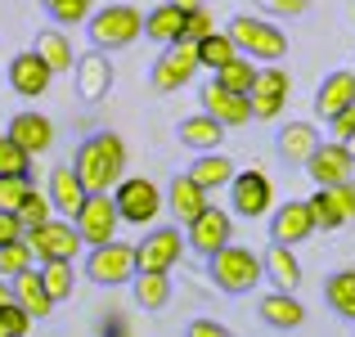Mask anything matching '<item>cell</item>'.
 <instances>
[{
    "label": "cell",
    "instance_id": "cb8c5ba5",
    "mask_svg": "<svg viewBox=\"0 0 355 337\" xmlns=\"http://www.w3.org/2000/svg\"><path fill=\"white\" fill-rule=\"evenodd\" d=\"M175 139L184 148H193V153H216L220 139H225V126L216 117H207V112H193V117L175 121Z\"/></svg>",
    "mask_w": 355,
    "mask_h": 337
},
{
    "label": "cell",
    "instance_id": "44dd1931",
    "mask_svg": "<svg viewBox=\"0 0 355 337\" xmlns=\"http://www.w3.org/2000/svg\"><path fill=\"white\" fill-rule=\"evenodd\" d=\"M45 193H50V202H54V216H63V221H72L81 211V202L90 198V189L81 184V175L72 171V162L54 166V171H50V189H45Z\"/></svg>",
    "mask_w": 355,
    "mask_h": 337
},
{
    "label": "cell",
    "instance_id": "3957f363",
    "mask_svg": "<svg viewBox=\"0 0 355 337\" xmlns=\"http://www.w3.org/2000/svg\"><path fill=\"white\" fill-rule=\"evenodd\" d=\"M86 36H90V50L117 54L144 36V14L135 5H104L86 18Z\"/></svg>",
    "mask_w": 355,
    "mask_h": 337
},
{
    "label": "cell",
    "instance_id": "74e56055",
    "mask_svg": "<svg viewBox=\"0 0 355 337\" xmlns=\"http://www.w3.org/2000/svg\"><path fill=\"white\" fill-rule=\"evenodd\" d=\"M306 202H311V211H315V230H342V225H347V216L338 211V202H333L329 189H315Z\"/></svg>",
    "mask_w": 355,
    "mask_h": 337
},
{
    "label": "cell",
    "instance_id": "30bf717a",
    "mask_svg": "<svg viewBox=\"0 0 355 337\" xmlns=\"http://www.w3.org/2000/svg\"><path fill=\"white\" fill-rule=\"evenodd\" d=\"M72 225H77V234H81L86 248H104V243H113L117 225H121L113 193H90V198L81 202V211L72 216Z\"/></svg>",
    "mask_w": 355,
    "mask_h": 337
},
{
    "label": "cell",
    "instance_id": "ac0fdd59",
    "mask_svg": "<svg viewBox=\"0 0 355 337\" xmlns=\"http://www.w3.org/2000/svg\"><path fill=\"white\" fill-rule=\"evenodd\" d=\"M198 99H202V112H207V117H216L225 130L248 126V121H252V104H248V95H234V90H225L216 77H211L207 86L198 90Z\"/></svg>",
    "mask_w": 355,
    "mask_h": 337
},
{
    "label": "cell",
    "instance_id": "b9f144b4",
    "mask_svg": "<svg viewBox=\"0 0 355 337\" xmlns=\"http://www.w3.org/2000/svg\"><path fill=\"white\" fill-rule=\"evenodd\" d=\"M27 329H32V315H27L18 302L0 306V337H27Z\"/></svg>",
    "mask_w": 355,
    "mask_h": 337
},
{
    "label": "cell",
    "instance_id": "d4e9b609",
    "mask_svg": "<svg viewBox=\"0 0 355 337\" xmlns=\"http://www.w3.org/2000/svg\"><path fill=\"white\" fill-rule=\"evenodd\" d=\"M261 270H266V284H275L279 293H297V288H302V261H297L293 248L270 243L266 257H261Z\"/></svg>",
    "mask_w": 355,
    "mask_h": 337
},
{
    "label": "cell",
    "instance_id": "ee69618b",
    "mask_svg": "<svg viewBox=\"0 0 355 337\" xmlns=\"http://www.w3.org/2000/svg\"><path fill=\"white\" fill-rule=\"evenodd\" d=\"M261 9L275 14V18H302L311 9V0H261Z\"/></svg>",
    "mask_w": 355,
    "mask_h": 337
},
{
    "label": "cell",
    "instance_id": "9c48e42d",
    "mask_svg": "<svg viewBox=\"0 0 355 337\" xmlns=\"http://www.w3.org/2000/svg\"><path fill=\"white\" fill-rule=\"evenodd\" d=\"M23 239H27V248H32L36 266H45V261H77V252H81V234H77V225L63 221V216L45 221L41 230L23 234Z\"/></svg>",
    "mask_w": 355,
    "mask_h": 337
},
{
    "label": "cell",
    "instance_id": "7c38bea8",
    "mask_svg": "<svg viewBox=\"0 0 355 337\" xmlns=\"http://www.w3.org/2000/svg\"><path fill=\"white\" fill-rule=\"evenodd\" d=\"M230 207L243 221H261L270 207H275V184H270L266 171H234L230 180Z\"/></svg>",
    "mask_w": 355,
    "mask_h": 337
},
{
    "label": "cell",
    "instance_id": "c3c4849f",
    "mask_svg": "<svg viewBox=\"0 0 355 337\" xmlns=\"http://www.w3.org/2000/svg\"><path fill=\"white\" fill-rule=\"evenodd\" d=\"M329 130H333V135H338V144H342V139H347L351 130H355V104H351V108H342L338 117L329 121Z\"/></svg>",
    "mask_w": 355,
    "mask_h": 337
},
{
    "label": "cell",
    "instance_id": "8d00e7d4",
    "mask_svg": "<svg viewBox=\"0 0 355 337\" xmlns=\"http://www.w3.org/2000/svg\"><path fill=\"white\" fill-rule=\"evenodd\" d=\"M18 221H23V234H32V230H41L45 221H54V202H50V193L32 189V193H27V202L18 207Z\"/></svg>",
    "mask_w": 355,
    "mask_h": 337
},
{
    "label": "cell",
    "instance_id": "5bb4252c",
    "mask_svg": "<svg viewBox=\"0 0 355 337\" xmlns=\"http://www.w3.org/2000/svg\"><path fill=\"white\" fill-rule=\"evenodd\" d=\"M225 243H234V216L225 207H207L198 221L184 225V248H193L198 257H211Z\"/></svg>",
    "mask_w": 355,
    "mask_h": 337
},
{
    "label": "cell",
    "instance_id": "7402d4cb",
    "mask_svg": "<svg viewBox=\"0 0 355 337\" xmlns=\"http://www.w3.org/2000/svg\"><path fill=\"white\" fill-rule=\"evenodd\" d=\"M315 148H320V130H315V121H288V126H279V135H275L279 162L306 166V157H311Z\"/></svg>",
    "mask_w": 355,
    "mask_h": 337
},
{
    "label": "cell",
    "instance_id": "836d02e7",
    "mask_svg": "<svg viewBox=\"0 0 355 337\" xmlns=\"http://www.w3.org/2000/svg\"><path fill=\"white\" fill-rule=\"evenodd\" d=\"M230 59H239V45L230 41L225 27H216L211 36H202V41H198V63H202V68L216 72V68H225Z\"/></svg>",
    "mask_w": 355,
    "mask_h": 337
},
{
    "label": "cell",
    "instance_id": "83f0119b",
    "mask_svg": "<svg viewBox=\"0 0 355 337\" xmlns=\"http://www.w3.org/2000/svg\"><path fill=\"white\" fill-rule=\"evenodd\" d=\"M9 293H14V302L23 306L32 320H50L54 315V302H50V293H45V284H41V270H23L18 279H9Z\"/></svg>",
    "mask_w": 355,
    "mask_h": 337
},
{
    "label": "cell",
    "instance_id": "484cf974",
    "mask_svg": "<svg viewBox=\"0 0 355 337\" xmlns=\"http://www.w3.org/2000/svg\"><path fill=\"white\" fill-rule=\"evenodd\" d=\"M261 320L270 324V329H284V333H293V329H302L306 324V306L297 302V293H279V288H270L266 297H261Z\"/></svg>",
    "mask_w": 355,
    "mask_h": 337
},
{
    "label": "cell",
    "instance_id": "d6986e66",
    "mask_svg": "<svg viewBox=\"0 0 355 337\" xmlns=\"http://www.w3.org/2000/svg\"><path fill=\"white\" fill-rule=\"evenodd\" d=\"M72 77H77V95L86 99V104H99V99H108L117 72H113V63H108V54L90 50V54H81V59H77Z\"/></svg>",
    "mask_w": 355,
    "mask_h": 337
},
{
    "label": "cell",
    "instance_id": "f546056e",
    "mask_svg": "<svg viewBox=\"0 0 355 337\" xmlns=\"http://www.w3.org/2000/svg\"><path fill=\"white\" fill-rule=\"evenodd\" d=\"M130 293H135L139 311H162V306L171 302V275H162V270H139V275L130 279Z\"/></svg>",
    "mask_w": 355,
    "mask_h": 337
},
{
    "label": "cell",
    "instance_id": "ffe728a7",
    "mask_svg": "<svg viewBox=\"0 0 355 337\" xmlns=\"http://www.w3.org/2000/svg\"><path fill=\"white\" fill-rule=\"evenodd\" d=\"M207 207H211V202H207V189H202V184H193V175H189V171L171 175V184H166V211L175 216V225L198 221Z\"/></svg>",
    "mask_w": 355,
    "mask_h": 337
},
{
    "label": "cell",
    "instance_id": "4316f807",
    "mask_svg": "<svg viewBox=\"0 0 355 337\" xmlns=\"http://www.w3.org/2000/svg\"><path fill=\"white\" fill-rule=\"evenodd\" d=\"M184 9L180 5H171V0H162V5H153L144 14V36L148 41H157L166 50V45H175V41H184Z\"/></svg>",
    "mask_w": 355,
    "mask_h": 337
},
{
    "label": "cell",
    "instance_id": "4fadbf2b",
    "mask_svg": "<svg viewBox=\"0 0 355 337\" xmlns=\"http://www.w3.org/2000/svg\"><path fill=\"white\" fill-rule=\"evenodd\" d=\"M306 175L315 180V189L347 184V180H355V157L347 153V144H338V139H320V148L306 157Z\"/></svg>",
    "mask_w": 355,
    "mask_h": 337
},
{
    "label": "cell",
    "instance_id": "f5cc1de1",
    "mask_svg": "<svg viewBox=\"0 0 355 337\" xmlns=\"http://www.w3.org/2000/svg\"><path fill=\"white\" fill-rule=\"evenodd\" d=\"M41 5H54V0H41Z\"/></svg>",
    "mask_w": 355,
    "mask_h": 337
},
{
    "label": "cell",
    "instance_id": "8fae6325",
    "mask_svg": "<svg viewBox=\"0 0 355 337\" xmlns=\"http://www.w3.org/2000/svg\"><path fill=\"white\" fill-rule=\"evenodd\" d=\"M180 252H184L180 225H157V230H148L135 243V270H162V275H171Z\"/></svg>",
    "mask_w": 355,
    "mask_h": 337
},
{
    "label": "cell",
    "instance_id": "4dcf8cb0",
    "mask_svg": "<svg viewBox=\"0 0 355 337\" xmlns=\"http://www.w3.org/2000/svg\"><path fill=\"white\" fill-rule=\"evenodd\" d=\"M36 54L45 59V68L50 72H72L77 68V54H72V41L59 32V27H45V32H36Z\"/></svg>",
    "mask_w": 355,
    "mask_h": 337
},
{
    "label": "cell",
    "instance_id": "277c9868",
    "mask_svg": "<svg viewBox=\"0 0 355 337\" xmlns=\"http://www.w3.org/2000/svg\"><path fill=\"white\" fill-rule=\"evenodd\" d=\"M230 41L239 45L243 59L252 63H284L288 59V32L275 23H266V18H252V14H234L225 23Z\"/></svg>",
    "mask_w": 355,
    "mask_h": 337
},
{
    "label": "cell",
    "instance_id": "6da1fadb",
    "mask_svg": "<svg viewBox=\"0 0 355 337\" xmlns=\"http://www.w3.org/2000/svg\"><path fill=\"white\" fill-rule=\"evenodd\" d=\"M72 171L81 175L90 193H113L117 180L126 175V144L113 130H95V135L81 139L77 157H72Z\"/></svg>",
    "mask_w": 355,
    "mask_h": 337
},
{
    "label": "cell",
    "instance_id": "603a6c76",
    "mask_svg": "<svg viewBox=\"0 0 355 337\" xmlns=\"http://www.w3.org/2000/svg\"><path fill=\"white\" fill-rule=\"evenodd\" d=\"M355 104V72H329V77L320 81V90H315V117L320 121H333L342 108Z\"/></svg>",
    "mask_w": 355,
    "mask_h": 337
},
{
    "label": "cell",
    "instance_id": "7dc6e473",
    "mask_svg": "<svg viewBox=\"0 0 355 337\" xmlns=\"http://www.w3.org/2000/svg\"><path fill=\"white\" fill-rule=\"evenodd\" d=\"M23 239V221L14 216V211H0V248H5V243H18Z\"/></svg>",
    "mask_w": 355,
    "mask_h": 337
},
{
    "label": "cell",
    "instance_id": "8992f818",
    "mask_svg": "<svg viewBox=\"0 0 355 337\" xmlns=\"http://www.w3.org/2000/svg\"><path fill=\"white\" fill-rule=\"evenodd\" d=\"M198 45L193 41H175L166 45L162 54H157L153 72H148V86L157 90V95H175V90H184L193 81V72H198Z\"/></svg>",
    "mask_w": 355,
    "mask_h": 337
},
{
    "label": "cell",
    "instance_id": "e575fe53",
    "mask_svg": "<svg viewBox=\"0 0 355 337\" xmlns=\"http://www.w3.org/2000/svg\"><path fill=\"white\" fill-rule=\"evenodd\" d=\"M257 72H261L257 63L239 54V59H230L225 68H216V81H220L225 90H234V95H248V90H252V81H257Z\"/></svg>",
    "mask_w": 355,
    "mask_h": 337
},
{
    "label": "cell",
    "instance_id": "60d3db41",
    "mask_svg": "<svg viewBox=\"0 0 355 337\" xmlns=\"http://www.w3.org/2000/svg\"><path fill=\"white\" fill-rule=\"evenodd\" d=\"M5 175H32V153H23L9 135H0V180Z\"/></svg>",
    "mask_w": 355,
    "mask_h": 337
},
{
    "label": "cell",
    "instance_id": "9a60e30c",
    "mask_svg": "<svg viewBox=\"0 0 355 337\" xmlns=\"http://www.w3.org/2000/svg\"><path fill=\"white\" fill-rule=\"evenodd\" d=\"M311 234H315V211H311L306 198H293V202L270 211V243L293 248V243H306Z\"/></svg>",
    "mask_w": 355,
    "mask_h": 337
},
{
    "label": "cell",
    "instance_id": "1f68e13d",
    "mask_svg": "<svg viewBox=\"0 0 355 337\" xmlns=\"http://www.w3.org/2000/svg\"><path fill=\"white\" fill-rule=\"evenodd\" d=\"M324 302H329L333 315H342V320L355 324V270H333V275L324 279Z\"/></svg>",
    "mask_w": 355,
    "mask_h": 337
},
{
    "label": "cell",
    "instance_id": "e0dca14e",
    "mask_svg": "<svg viewBox=\"0 0 355 337\" xmlns=\"http://www.w3.org/2000/svg\"><path fill=\"white\" fill-rule=\"evenodd\" d=\"M5 135L14 139L23 153L41 157V153H50V148H54V121L45 117V112H36V108H23V112H14V117H9V130H5Z\"/></svg>",
    "mask_w": 355,
    "mask_h": 337
},
{
    "label": "cell",
    "instance_id": "7bdbcfd3",
    "mask_svg": "<svg viewBox=\"0 0 355 337\" xmlns=\"http://www.w3.org/2000/svg\"><path fill=\"white\" fill-rule=\"evenodd\" d=\"M211 32H216V18H211V9H207V5L189 9V18H184V41L198 45L202 36H211Z\"/></svg>",
    "mask_w": 355,
    "mask_h": 337
},
{
    "label": "cell",
    "instance_id": "f6af8a7d",
    "mask_svg": "<svg viewBox=\"0 0 355 337\" xmlns=\"http://www.w3.org/2000/svg\"><path fill=\"white\" fill-rule=\"evenodd\" d=\"M333 202H338V211H342V216H347V221H355V180H347V184H333Z\"/></svg>",
    "mask_w": 355,
    "mask_h": 337
},
{
    "label": "cell",
    "instance_id": "2e32d148",
    "mask_svg": "<svg viewBox=\"0 0 355 337\" xmlns=\"http://www.w3.org/2000/svg\"><path fill=\"white\" fill-rule=\"evenodd\" d=\"M5 81H9V90H14V95H23V99H41L45 90H50L54 72L45 68V59H41L36 50H23V54H14V59H9Z\"/></svg>",
    "mask_w": 355,
    "mask_h": 337
},
{
    "label": "cell",
    "instance_id": "ba28073f",
    "mask_svg": "<svg viewBox=\"0 0 355 337\" xmlns=\"http://www.w3.org/2000/svg\"><path fill=\"white\" fill-rule=\"evenodd\" d=\"M288 95H293V77H288V68L266 63V68L257 72V81H252V90H248L252 121H275L279 112L288 108Z\"/></svg>",
    "mask_w": 355,
    "mask_h": 337
},
{
    "label": "cell",
    "instance_id": "ab89813d",
    "mask_svg": "<svg viewBox=\"0 0 355 337\" xmlns=\"http://www.w3.org/2000/svg\"><path fill=\"white\" fill-rule=\"evenodd\" d=\"M32 189H36L32 175H5V180H0V211H14V216H18V207L27 202Z\"/></svg>",
    "mask_w": 355,
    "mask_h": 337
},
{
    "label": "cell",
    "instance_id": "d6a6232c",
    "mask_svg": "<svg viewBox=\"0 0 355 337\" xmlns=\"http://www.w3.org/2000/svg\"><path fill=\"white\" fill-rule=\"evenodd\" d=\"M36 270H41V284H45V293H50V302L54 306L68 302L72 288H77V270H72V261H45V266H36Z\"/></svg>",
    "mask_w": 355,
    "mask_h": 337
},
{
    "label": "cell",
    "instance_id": "5b68a950",
    "mask_svg": "<svg viewBox=\"0 0 355 337\" xmlns=\"http://www.w3.org/2000/svg\"><path fill=\"white\" fill-rule=\"evenodd\" d=\"M113 202H117V216L126 225H153L157 211L166 207V193L153 180H144V175H121L117 189H113Z\"/></svg>",
    "mask_w": 355,
    "mask_h": 337
},
{
    "label": "cell",
    "instance_id": "681fc988",
    "mask_svg": "<svg viewBox=\"0 0 355 337\" xmlns=\"http://www.w3.org/2000/svg\"><path fill=\"white\" fill-rule=\"evenodd\" d=\"M171 5H180L184 14H189V9H198V5H207V0H171Z\"/></svg>",
    "mask_w": 355,
    "mask_h": 337
},
{
    "label": "cell",
    "instance_id": "7a4b0ae2",
    "mask_svg": "<svg viewBox=\"0 0 355 337\" xmlns=\"http://www.w3.org/2000/svg\"><path fill=\"white\" fill-rule=\"evenodd\" d=\"M207 279L230 297H243L252 293L257 284H266V270H261V257L243 243H225L220 252L207 257Z\"/></svg>",
    "mask_w": 355,
    "mask_h": 337
},
{
    "label": "cell",
    "instance_id": "52a82bcc",
    "mask_svg": "<svg viewBox=\"0 0 355 337\" xmlns=\"http://www.w3.org/2000/svg\"><path fill=\"white\" fill-rule=\"evenodd\" d=\"M139 270H135V248L130 243H104V248H90V257H86V279L90 284H99V288H121V284H130Z\"/></svg>",
    "mask_w": 355,
    "mask_h": 337
},
{
    "label": "cell",
    "instance_id": "bcb514c9",
    "mask_svg": "<svg viewBox=\"0 0 355 337\" xmlns=\"http://www.w3.org/2000/svg\"><path fill=\"white\" fill-rule=\"evenodd\" d=\"M184 337H234V333H230L225 324H216V320H189Z\"/></svg>",
    "mask_w": 355,
    "mask_h": 337
},
{
    "label": "cell",
    "instance_id": "f1b7e54d",
    "mask_svg": "<svg viewBox=\"0 0 355 337\" xmlns=\"http://www.w3.org/2000/svg\"><path fill=\"white\" fill-rule=\"evenodd\" d=\"M234 171H239V166L230 162V157L220 153V148H216V153H198V157H193V166H189L193 184H202L207 193H211V189H230Z\"/></svg>",
    "mask_w": 355,
    "mask_h": 337
},
{
    "label": "cell",
    "instance_id": "816d5d0a",
    "mask_svg": "<svg viewBox=\"0 0 355 337\" xmlns=\"http://www.w3.org/2000/svg\"><path fill=\"white\" fill-rule=\"evenodd\" d=\"M342 144H347V153L355 157V130H351V135H347V139H342Z\"/></svg>",
    "mask_w": 355,
    "mask_h": 337
},
{
    "label": "cell",
    "instance_id": "f907efd6",
    "mask_svg": "<svg viewBox=\"0 0 355 337\" xmlns=\"http://www.w3.org/2000/svg\"><path fill=\"white\" fill-rule=\"evenodd\" d=\"M5 302H14V293H9V284L0 279V306H5Z\"/></svg>",
    "mask_w": 355,
    "mask_h": 337
},
{
    "label": "cell",
    "instance_id": "f35d334b",
    "mask_svg": "<svg viewBox=\"0 0 355 337\" xmlns=\"http://www.w3.org/2000/svg\"><path fill=\"white\" fill-rule=\"evenodd\" d=\"M45 14H50L59 27H77V23H86V18L95 14V0H54V5H45Z\"/></svg>",
    "mask_w": 355,
    "mask_h": 337
},
{
    "label": "cell",
    "instance_id": "d590c367",
    "mask_svg": "<svg viewBox=\"0 0 355 337\" xmlns=\"http://www.w3.org/2000/svg\"><path fill=\"white\" fill-rule=\"evenodd\" d=\"M36 266V257H32V248H27V239H18V243H5L0 248V279H18L23 270H32Z\"/></svg>",
    "mask_w": 355,
    "mask_h": 337
}]
</instances>
